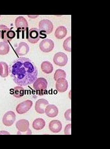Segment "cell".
I'll return each instance as SVG.
<instances>
[{
	"instance_id": "obj_1",
	"label": "cell",
	"mask_w": 110,
	"mask_h": 149,
	"mask_svg": "<svg viewBox=\"0 0 110 149\" xmlns=\"http://www.w3.org/2000/svg\"><path fill=\"white\" fill-rule=\"evenodd\" d=\"M13 81L19 86L33 84L37 79L38 70L31 60L21 57L13 62L9 69Z\"/></svg>"
},
{
	"instance_id": "obj_2",
	"label": "cell",
	"mask_w": 110,
	"mask_h": 149,
	"mask_svg": "<svg viewBox=\"0 0 110 149\" xmlns=\"http://www.w3.org/2000/svg\"><path fill=\"white\" fill-rule=\"evenodd\" d=\"M16 37V33L5 25H0V39L3 42H10Z\"/></svg>"
},
{
	"instance_id": "obj_3",
	"label": "cell",
	"mask_w": 110,
	"mask_h": 149,
	"mask_svg": "<svg viewBox=\"0 0 110 149\" xmlns=\"http://www.w3.org/2000/svg\"><path fill=\"white\" fill-rule=\"evenodd\" d=\"M43 34V32L40 31L39 29L36 28H32L29 31V33L27 34V38L28 41L31 44H36L39 41V40L42 38V34Z\"/></svg>"
},
{
	"instance_id": "obj_4",
	"label": "cell",
	"mask_w": 110,
	"mask_h": 149,
	"mask_svg": "<svg viewBox=\"0 0 110 149\" xmlns=\"http://www.w3.org/2000/svg\"><path fill=\"white\" fill-rule=\"evenodd\" d=\"M16 128L23 134H32L29 129V122L25 119H20L16 123Z\"/></svg>"
},
{
	"instance_id": "obj_5",
	"label": "cell",
	"mask_w": 110,
	"mask_h": 149,
	"mask_svg": "<svg viewBox=\"0 0 110 149\" xmlns=\"http://www.w3.org/2000/svg\"><path fill=\"white\" fill-rule=\"evenodd\" d=\"M39 30L43 33L51 34L53 31V24L49 19H42L39 23Z\"/></svg>"
},
{
	"instance_id": "obj_6",
	"label": "cell",
	"mask_w": 110,
	"mask_h": 149,
	"mask_svg": "<svg viewBox=\"0 0 110 149\" xmlns=\"http://www.w3.org/2000/svg\"><path fill=\"white\" fill-rule=\"evenodd\" d=\"M53 62L58 66H65L68 62V56L62 52L57 53L54 54L53 57Z\"/></svg>"
},
{
	"instance_id": "obj_7",
	"label": "cell",
	"mask_w": 110,
	"mask_h": 149,
	"mask_svg": "<svg viewBox=\"0 0 110 149\" xmlns=\"http://www.w3.org/2000/svg\"><path fill=\"white\" fill-rule=\"evenodd\" d=\"M40 49L43 53H49L53 51L54 47V42L50 39H44L40 44Z\"/></svg>"
},
{
	"instance_id": "obj_8",
	"label": "cell",
	"mask_w": 110,
	"mask_h": 149,
	"mask_svg": "<svg viewBox=\"0 0 110 149\" xmlns=\"http://www.w3.org/2000/svg\"><path fill=\"white\" fill-rule=\"evenodd\" d=\"M33 104V101H31V100H27V101L19 103L16 107L17 113L19 114H24L27 113L32 108Z\"/></svg>"
},
{
	"instance_id": "obj_9",
	"label": "cell",
	"mask_w": 110,
	"mask_h": 149,
	"mask_svg": "<svg viewBox=\"0 0 110 149\" xmlns=\"http://www.w3.org/2000/svg\"><path fill=\"white\" fill-rule=\"evenodd\" d=\"M16 121V114L13 111H8L3 117V123L6 127H10Z\"/></svg>"
},
{
	"instance_id": "obj_10",
	"label": "cell",
	"mask_w": 110,
	"mask_h": 149,
	"mask_svg": "<svg viewBox=\"0 0 110 149\" xmlns=\"http://www.w3.org/2000/svg\"><path fill=\"white\" fill-rule=\"evenodd\" d=\"M48 82L45 78L37 79L33 83V88L36 91H44L47 88Z\"/></svg>"
},
{
	"instance_id": "obj_11",
	"label": "cell",
	"mask_w": 110,
	"mask_h": 149,
	"mask_svg": "<svg viewBox=\"0 0 110 149\" xmlns=\"http://www.w3.org/2000/svg\"><path fill=\"white\" fill-rule=\"evenodd\" d=\"M49 104V102L45 99H40L36 102L35 110L37 113L43 114L45 113V108Z\"/></svg>"
},
{
	"instance_id": "obj_12",
	"label": "cell",
	"mask_w": 110,
	"mask_h": 149,
	"mask_svg": "<svg viewBox=\"0 0 110 149\" xmlns=\"http://www.w3.org/2000/svg\"><path fill=\"white\" fill-rule=\"evenodd\" d=\"M29 51V47L25 42L19 43L18 47L16 49V53L18 56H22L27 54Z\"/></svg>"
},
{
	"instance_id": "obj_13",
	"label": "cell",
	"mask_w": 110,
	"mask_h": 149,
	"mask_svg": "<svg viewBox=\"0 0 110 149\" xmlns=\"http://www.w3.org/2000/svg\"><path fill=\"white\" fill-rule=\"evenodd\" d=\"M68 88V82L65 79H59L56 81V89L58 92H65Z\"/></svg>"
},
{
	"instance_id": "obj_14",
	"label": "cell",
	"mask_w": 110,
	"mask_h": 149,
	"mask_svg": "<svg viewBox=\"0 0 110 149\" xmlns=\"http://www.w3.org/2000/svg\"><path fill=\"white\" fill-rule=\"evenodd\" d=\"M45 113L49 117H55L58 114V109L54 104H48L45 108Z\"/></svg>"
},
{
	"instance_id": "obj_15",
	"label": "cell",
	"mask_w": 110,
	"mask_h": 149,
	"mask_svg": "<svg viewBox=\"0 0 110 149\" xmlns=\"http://www.w3.org/2000/svg\"><path fill=\"white\" fill-rule=\"evenodd\" d=\"M49 127L52 132L58 133L62 130V124L58 120H53L49 123Z\"/></svg>"
},
{
	"instance_id": "obj_16",
	"label": "cell",
	"mask_w": 110,
	"mask_h": 149,
	"mask_svg": "<svg viewBox=\"0 0 110 149\" xmlns=\"http://www.w3.org/2000/svg\"><path fill=\"white\" fill-rule=\"evenodd\" d=\"M15 25L18 29H27L29 25L26 19L23 16H18L15 20Z\"/></svg>"
},
{
	"instance_id": "obj_17",
	"label": "cell",
	"mask_w": 110,
	"mask_h": 149,
	"mask_svg": "<svg viewBox=\"0 0 110 149\" xmlns=\"http://www.w3.org/2000/svg\"><path fill=\"white\" fill-rule=\"evenodd\" d=\"M67 28H65L64 26H60L55 31L54 36L57 39H62L65 38V36L67 35Z\"/></svg>"
},
{
	"instance_id": "obj_18",
	"label": "cell",
	"mask_w": 110,
	"mask_h": 149,
	"mask_svg": "<svg viewBox=\"0 0 110 149\" xmlns=\"http://www.w3.org/2000/svg\"><path fill=\"white\" fill-rule=\"evenodd\" d=\"M41 69L43 73L46 74H50L53 71V65L51 62L48 61H44L42 63Z\"/></svg>"
},
{
	"instance_id": "obj_19",
	"label": "cell",
	"mask_w": 110,
	"mask_h": 149,
	"mask_svg": "<svg viewBox=\"0 0 110 149\" xmlns=\"http://www.w3.org/2000/svg\"><path fill=\"white\" fill-rule=\"evenodd\" d=\"M9 74V69L8 64L4 62H0V76L5 78Z\"/></svg>"
},
{
	"instance_id": "obj_20",
	"label": "cell",
	"mask_w": 110,
	"mask_h": 149,
	"mask_svg": "<svg viewBox=\"0 0 110 149\" xmlns=\"http://www.w3.org/2000/svg\"><path fill=\"white\" fill-rule=\"evenodd\" d=\"M10 93L16 98H20L24 95V89L19 86H16L10 90Z\"/></svg>"
},
{
	"instance_id": "obj_21",
	"label": "cell",
	"mask_w": 110,
	"mask_h": 149,
	"mask_svg": "<svg viewBox=\"0 0 110 149\" xmlns=\"http://www.w3.org/2000/svg\"><path fill=\"white\" fill-rule=\"evenodd\" d=\"M45 125V121L44 119L42 118H38L36 119L33 121V127L34 129H35L36 130H40L44 128Z\"/></svg>"
},
{
	"instance_id": "obj_22",
	"label": "cell",
	"mask_w": 110,
	"mask_h": 149,
	"mask_svg": "<svg viewBox=\"0 0 110 149\" xmlns=\"http://www.w3.org/2000/svg\"><path fill=\"white\" fill-rule=\"evenodd\" d=\"M10 51L9 45L7 42H0V55H5L7 54Z\"/></svg>"
},
{
	"instance_id": "obj_23",
	"label": "cell",
	"mask_w": 110,
	"mask_h": 149,
	"mask_svg": "<svg viewBox=\"0 0 110 149\" xmlns=\"http://www.w3.org/2000/svg\"><path fill=\"white\" fill-rule=\"evenodd\" d=\"M65 77L66 73L61 69H58L54 74V79L55 81H56L59 79H65Z\"/></svg>"
},
{
	"instance_id": "obj_24",
	"label": "cell",
	"mask_w": 110,
	"mask_h": 149,
	"mask_svg": "<svg viewBox=\"0 0 110 149\" xmlns=\"http://www.w3.org/2000/svg\"><path fill=\"white\" fill-rule=\"evenodd\" d=\"M71 37L69 36L67 39L65 40V41L63 42V47L64 49V50L68 52H71Z\"/></svg>"
},
{
	"instance_id": "obj_25",
	"label": "cell",
	"mask_w": 110,
	"mask_h": 149,
	"mask_svg": "<svg viewBox=\"0 0 110 149\" xmlns=\"http://www.w3.org/2000/svg\"><path fill=\"white\" fill-rule=\"evenodd\" d=\"M64 116L66 120L68 121H71V109H69L67 111H65L64 113Z\"/></svg>"
},
{
	"instance_id": "obj_26",
	"label": "cell",
	"mask_w": 110,
	"mask_h": 149,
	"mask_svg": "<svg viewBox=\"0 0 110 149\" xmlns=\"http://www.w3.org/2000/svg\"><path fill=\"white\" fill-rule=\"evenodd\" d=\"M71 124H68L66 125L64 129V134L65 135H71Z\"/></svg>"
}]
</instances>
